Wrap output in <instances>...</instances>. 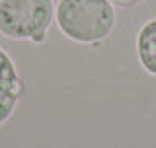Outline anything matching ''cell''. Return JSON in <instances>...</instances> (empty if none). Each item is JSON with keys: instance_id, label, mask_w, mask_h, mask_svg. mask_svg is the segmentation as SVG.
<instances>
[{"instance_id": "obj_5", "label": "cell", "mask_w": 156, "mask_h": 148, "mask_svg": "<svg viewBox=\"0 0 156 148\" xmlns=\"http://www.w3.org/2000/svg\"><path fill=\"white\" fill-rule=\"evenodd\" d=\"M115 8H133L136 4H140L143 0H109Z\"/></svg>"}, {"instance_id": "obj_4", "label": "cell", "mask_w": 156, "mask_h": 148, "mask_svg": "<svg viewBox=\"0 0 156 148\" xmlns=\"http://www.w3.org/2000/svg\"><path fill=\"white\" fill-rule=\"evenodd\" d=\"M136 58L144 72L150 76H156V18H150L140 26L136 33Z\"/></svg>"}, {"instance_id": "obj_3", "label": "cell", "mask_w": 156, "mask_h": 148, "mask_svg": "<svg viewBox=\"0 0 156 148\" xmlns=\"http://www.w3.org/2000/svg\"><path fill=\"white\" fill-rule=\"evenodd\" d=\"M26 93V82L14 58L0 47V127L12 119L20 100Z\"/></svg>"}, {"instance_id": "obj_1", "label": "cell", "mask_w": 156, "mask_h": 148, "mask_svg": "<svg viewBox=\"0 0 156 148\" xmlns=\"http://www.w3.org/2000/svg\"><path fill=\"white\" fill-rule=\"evenodd\" d=\"M55 23L66 39L98 47L113 33L117 12L109 0H58Z\"/></svg>"}, {"instance_id": "obj_2", "label": "cell", "mask_w": 156, "mask_h": 148, "mask_svg": "<svg viewBox=\"0 0 156 148\" xmlns=\"http://www.w3.org/2000/svg\"><path fill=\"white\" fill-rule=\"evenodd\" d=\"M55 0H0V35L39 45L55 23Z\"/></svg>"}]
</instances>
